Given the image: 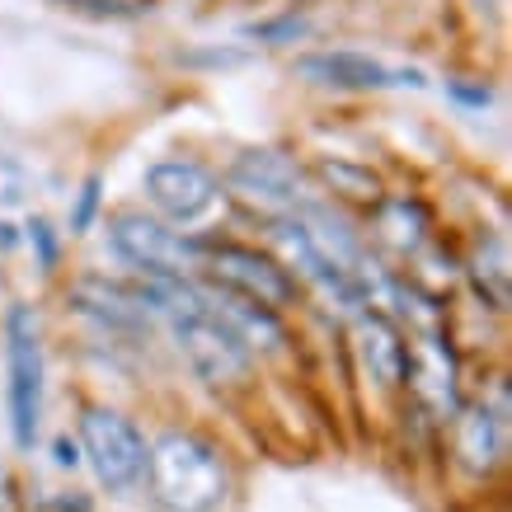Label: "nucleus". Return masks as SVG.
<instances>
[{"label": "nucleus", "mask_w": 512, "mask_h": 512, "mask_svg": "<svg viewBox=\"0 0 512 512\" xmlns=\"http://www.w3.org/2000/svg\"><path fill=\"white\" fill-rule=\"evenodd\" d=\"M15 508V480H10V470L0 466V512Z\"/></svg>", "instance_id": "22"}, {"label": "nucleus", "mask_w": 512, "mask_h": 512, "mask_svg": "<svg viewBox=\"0 0 512 512\" xmlns=\"http://www.w3.org/2000/svg\"><path fill=\"white\" fill-rule=\"evenodd\" d=\"M273 240H278L282 249H287V254H292L296 264L306 268V278H315L320 282V287H325V292H334V296H343V301H353V282L343 278L339 268L329 264L325 259V249L315 245L311 240V231H306V226H301V217H282L278 226H273Z\"/></svg>", "instance_id": "14"}, {"label": "nucleus", "mask_w": 512, "mask_h": 512, "mask_svg": "<svg viewBox=\"0 0 512 512\" xmlns=\"http://www.w3.org/2000/svg\"><path fill=\"white\" fill-rule=\"evenodd\" d=\"M456 456L470 475H489L503 456V419L489 404H466L456 409Z\"/></svg>", "instance_id": "10"}, {"label": "nucleus", "mask_w": 512, "mask_h": 512, "mask_svg": "<svg viewBox=\"0 0 512 512\" xmlns=\"http://www.w3.org/2000/svg\"><path fill=\"white\" fill-rule=\"evenodd\" d=\"M306 33V19H273V24H249V38H264V43H296Z\"/></svg>", "instance_id": "19"}, {"label": "nucleus", "mask_w": 512, "mask_h": 512, "mask_svg": "<svg viewBox=\"0 0 512 512\" xmlns=\"http://www.w3.org/2000/svg\"><path fill=\"white\" fill-rule=\"evenodd\" d=\"M231 184L249 198H264V202H292L296 198V170L278 151H245L235 160Z\"/></svg>", "instance_id": "13"}, {"label": "nucleus", "mask_w": 512, "mask_h": 512, "mask_svg": "<svg viewBox=\"0 0 512 512\" xmlns=\"http://www.w3.org/2000/svg\"><path fill=\"white\" fill-rule=\"evenodd\" d=\"M198 292H202V301H207V306L240 334L245 348H278L282 343V325H278V315L273 311L254 306V301H245V296L221 292V287H198Z\"/></svg>", "instance_id": "12"}, {"label": "nucleus", "mask_w": 512, "mask_h": 512, "mask_svg": "<svg viewBox=\"0 0 512 512\" xmlns=\"http://www.w3.org/2000/svg\"><path fill=\"white\" fill-rule=\"evenodd\" d=\"M109 240L127 264L141 268L151 282L184 278L188 268L202 264V249L193 240H184L179 231H170L160 217H146V212H118L109 221Z\"/></svg>", "instance_id": "4"}, {"label": "nucleus", "mask_w": 512, "mask_h": 512, "mask_svg": "<svg viewBox=\"0 0 512 512\" xmlns=\"http://www.w3.org/2000/svg\"><path fill=\"white\" fill-rule=\"evenodd\" d=\"M5 353H10V433L15 447H33L43 419V339L29 306L5 315Z\"/></svg>", "instance_id": "3"}, {"label": "nucleus", "mask_w": 512, "mask_h": 512, "mask_svg": "<svg viewBox=\"0 0 512 512\" xmlns=\"http://www.w3.org/2000/svg\"><path fill=\"white\" fill-rule=\"evenodd\" d=\"M76 311L94 315L99 325L109 329H137L146 320V296L141 287H123V282H104V278H85L71 287Z\"/></svg>", "instance_id": "11"}, {"label": "nucleus", "mask_w": 512, "mask_h": 512, "mask_svg": "<svg viewBox=\"0 0 512 512\" xmlns=\"http://www.w3.org/2000/svg\"><path fill=\"white\" fill-rule=\"evenodd\" d=\"M146 484L165 512H217L231 494V470L217 442L174 428L146 447Z\"/></svg>", "instance_id": "1"}, {"label": "nucleus", "mask_w": 512, "mask_h": 512, "mask_svg": "<svg viewBox=\"0 0 512 512\" xmlns=\"http://www.w3.org/2000/svg\"><path fill=\"white\" fill-rule=\"evenodd\" d=\"M320 174H325L329 184H334V193H343V198L367 202V207H376V202H381V179H376V174H367V170H357V165L325 160V165H320Z\"/></svg>", "instance_id": "16"}, {"label": "nucleus", "mask_w": 512, "mask_h": 512, "mask_svg": "<svg viewBox=\"0 0 512 512\" xmlns=\"http://www.w3.org/2000/svg\"><path fill=\"white\" fill-rule=\"evenodd\" d=\"M94 212H99V174H90L85 184H80V198H76V212H71V235L90 231Z\"/></svg>", "instance_id": "18"}, {"label": "nucleus", "mask_w": 512, "mask_h": 512, "mask_svg": "<svg viewBox=\"0 0 512 512\" xmlns=\"http://www.w3.org/2000/svg\"><path fill=\"white\" fill-rule=\"evenodd\" d=\"M475 278H489V287H480L484 301H494V311H503L508 306V249H503V240H489V245H480V254H475Z\"/></svg>", "instance_id": "15"}, {"label": "nucleus", "mask_w": 512, "mask_h": 512, "mask_svg": "<svg viewBox=\"0 0 512 512\" xmlns=\"http://www.w3.org/2000/svg\"><path fill=\"white\" fill-rule=\"evenodd\" d=\"M57 461H62V466H76V447H66V442H57Z\"/></svg>", "instance_id": "23"}, {"label": "nucleus", "mask_w": 512, "mask_h": 512, "mask_svg": "<svg viewBox=\"0 0 512 512\" xmlns=\"http://www.w3.org/2000/svg\"><path fill=\"white\" fill-rule=\"evenodd\" d=\"M207 273L217 278L221 292L231 296H245L254 306H264V311H278L292 301V278H287V268L273 264L268 254L259 249H245V245H217L207 254Z\"/></svg>", "instance_id": "5"}, {"label": "nucleus", "mask_w": 512, "mask_h": 512, "mask_svg": "<svg viewBox=\"0 0 512 512\" xmlns=\"http://www.w3.org/2000/svg\"><path fill=\"white\" fill-rule=\"evenodd\" d=\"M447 90L456 94L461 104H475V109H484V104H489V85H461V80H451Z\"/></svg>", "instance_id": "21"}, {"label": "nucleus", "mask_w": 512, "mask_h": 512, "mask_svg": "<svg viewBox=\"0 0 512 512\" xmlns=\"http://www.w3.org/2000/svg\"><path fill=\"white\" fill-rule=\"evenodd\" d=\"M480 5H494V10H498V5H503V0H480Z\"/></svg>", "instance_id": "24"}, {"label": "nucleus", "mask_w": 512, "mask_h": 512, "mask_svg": "<svg viewBox=\"0 0 512 512\" xmlns=\"http://www.w3.org/2000/svg\"><path fill=\"white\" fill-rule=\"evenodd\" d=\"M146 198L156 207L160 217L170 221H198L202 212H212V202L221 198V184L217 174L198 165V160H156L146 170Z\"/></svg>", "instance_id": "6"}, {"label": "nucleus", "mask_w": 512, "mask_h": 512, "mask_svg": "<svg viewBox=\"0 0 512 512\" xmlns=\"http://www.w3.org/2000/svg\"><path fill=\"white\" fill-rule=\"evenodd\" d=\"M357 353L367 362V372L381 386H404V367H409V343L386 315L362 311L357 315Z\"/></svg>", "instance_id": "9"}, {"label": "nucleus", "mask_w": 512, "mask_h": 512, "mask_svg": "<svg viewBox=\"0 0 512 512\" xmlns=\"http://www.w3.org/2000/svg\"><path fill=\"white\" fill-rule=\"evenodd\" d=\"M29 240L38 245V259H43V268L57 264V240H52V226H47L43 217H33V221H29Z\"/></svg>", "instance_id": "20"}, {"label": "nucleus", "mask_w": 512, "mask_h": 512, "mask_svg": "<svg viewBox=\"0 0 512 512\" xmlns=\"http://www.w3.org/2000/svg\"><path fill=\"white\" fill-rule=\"evenodd\" d=\"M296 71L315 85H334V90H386V85H423L419 71H400L367 57V52H306L296 57Z\"/></svg>", "instance_id": "7"}, {"label": "nucleus", "mask_w": 512, "mask_h": 512, "mask_svg": "<svg viewBox=\"0 0 512 512\" xmlns=\"http://www.w3.org/2000/svg\"><path fill=\"white\" fill-rule=\"evenodd\" d=\"M80 447H85L94 480L109 494H127L146 480V437L137 433V423L127 414L109 404H90L80 414Z\"/></svg>", "instance_id": "2"}, {"label": "nucleus", "mask_w": 512, "mask_h": 512, "mask_svg": "<svg viewBox=\"0 0 512 512\" xmlns=\"http://www.w3.org/2000/svg\"><path fill=\"white\" fill-rule=\"evenodd\" d=\"M404 381L419 390V400L433 404L437 414H456L461 409V400H456V357H451L442 334H419V339L409 343Z\"/></svg>", "instance_id": "8"}, {"label": "nucleus", "mask_w": 512, "mask_h": 512, "mask_svg": "<svg viewBox=\"0 0 512 512\" xmlns=\"http://www.w3.org/2000/svg\"><path fill=\"white\" fill-rule=\"evenodd\" d=\"M66 10H85L99 19H141L146 5L141 0H66Z\"/></svg>", "instance_id": "17"}]
</instances>
